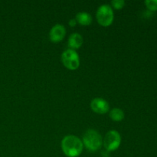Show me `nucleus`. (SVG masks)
<instances>
[{"mask_svg": "<svg viewBox=\"0 0 157 157\" xmlns=\"http://www.w3.org/2000/svg\"><path fill=\"white\" fill-rule=\"evenodd\" d=\"M68 24L71 27H75V26L77 25L76 19H75V18H71V19H70V21H69Z\"/></svg>", "mask_w": 157, "mask_h": 157, "instance_id": "obj_13", "label": "nucleus"}, {"mask_svg": "<svg viewBox=\"0 0 157 157\" xmlns=\"http://www.w3.org/2000/svg\"><path fill=\"white\" fill-rule=\"evenodd\" d=\"M83 42H84L83 37L79 33H73L68 38V46L70 49L72 50L80 48L82 46Z\"/></svg>", "mask_w": 157, "mask_h": 157, "instance_id": "obj_8", "label": "nucleus"}, {"mask_svg": "<svg viewBox=\"0 0 157 157\" xmlns=\"http://www.w3.org/2000/svg\"><path fill=\"white\" fill-rule=\"evenodd\" d=\"M82 143L89 151L96 152L102 147L103 139L101 135L97 130L89 129L83 135Z\"/></svg>", "mask_w": 157, "mask_h": 157, "instance_id": "obj_2", "label": "nucleus"}, {"mask_svg": "<svg viewBox=\"0 0 157 157\" xmlns=\"http://www.w3.org/2000/svg\"><path fill=\"white\" fill-rule=\"evenodd\" d=\"M124 6H125V2L124 0H113L111 2V6L117 10L123 9Z\"/></svg>", "mask_w": 157, "mask_h": 157, "instance_id": "obj_12", "label": "nucleus"}, {"mask_svg": "<svg viewBox=\"0 0 157 157\" xmlns=\"http://www.w3.org/2000/svg\"><path fill=\"white\" fill-rule=\"evenodd\" d=\"M103 144L107 152L117 150L121 144V134L116 130H110L106 133Z\"/></svg>", "mask_w": 157, "mask_h": 157, "instance_id": "obj_5", "label": "nucleus"}, {"mask_svg": "<svg viewBox=\"0 0 157 157\" xmlns=\"http://www.w3.org/2000/svg\"><path fill=\"white\" fill-rule=\"evenodd\" d=\"M61 61L66 68L71 71H75L79 67L80 58L75 50L67 49L61 55Z\"/></svg>", "mask_w": 157, "mask_h": 157, "instance_id": "obj_4", "label": "nucleus"}, {"mask_svg": "<svg viewBox=\"0 0 157 157\" xmlns=\"http://www.w3.org/2000/svg\"><path fill=\"white\" fill-rule=\"evenodd\" d=\"M77 23L80 24L81 25H90L92 23V17L89 13L85 12H78L76 15Z\"/></svg>", "mask_w": 157, "mask_h": 157, "instance_id": "obj_9", "label": "nucleus"}, {"mask_svg": "<svg viewBox=\"0 0 157 157\" xmlns=\"http://www.w3.org/2000/svg\"><path fill=\"white\" fill-rule=\"evenodd\" d=\"M109 115H110V117L111 118V120H113V121H116V122L122 121L125 117L124 111L120 108L112 109L110 111Z\"/></svg>", "mask_w": 157, "mask_h": 157, "instance_id": "obj_10", "label": "nucleus"}, {"mask_svg": "<svg viewBox=\"0 0 157 157\" xmlns=\"http://www.w3.org/2000/svg\"><path fill=\"white\" fill-rule=\"evenodd\" d=\"M144 3L150 12L157 11V0H146Z\"/></svg>", "mask_w": 157, "mask_h": 157, "instance_id": "obj_11", "label": "nucleus"}, {"mask_svg": "<svg viewBox=\"0 0 157 157\" xmlns=\"http://www.w3.org/2000/svg\"><path fill=\"white\" fill-rule=\"evenodd\" d=\"M90 108L94 113L98 114H104L109 111L110 106L108 102L101 98H94L90 102Z\"/></svg>", "mask_w": 157, "mask_h": 157, "instance_id": "obj_6", "label": "nucleus"}, {"mask_svg": "<svg viewBox=\"0 0 157 157\" xmlns=\"http://www.w3.org/2000/svg\"><path fill=\"white\" fill-rule=\"evenodd\" d=\"M84 145L82 140L74 135H67L61 140V149L67 157H78L82 153Z\"/></svg>", "mask_w": 157, "mask_h": 157, "instance_id": "obj_1", "label": "nucleus"}, {"mask_svg": "<svg viewBox=\"0 0 157 157\" xmlns=\"http://www.w3.org/2000/svg\"><path fill=\"white\" fill-rule=\"evenodd\" d=\"M113 9L109 5L104 4L98 8L96 13V18L100 25L103 27H108L113 21Z\"/></svg>", "mask_w": 157, "mask_h": 157, "instance_id": "obj_3", "label": "nucleus"}, {"mask_svg": "<svg viewBox=\"0 0 157 157\" xmlns=\"http://www.w3.org/2000/svg\"><path fill=\"white\" fill-rule=\"evenodd\" d=\"M66 35V29L64 25L57 24L52 28L49 32L50 40L54 43H58L62 41Z\"/></svg>", "mask_w": 157, "mask_h": 157, "instance_id": "obj_7", "label": "nucleus"}]
</instances>
